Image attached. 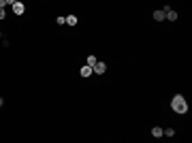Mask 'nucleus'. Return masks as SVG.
<instances>
[{
  "mask_svg": "<svg viewBox=\"0 0 192 143\" xmlns=\"http://www.w3.org/2000/svg\"><path fill=\"white\" fill-rule=\"evenodd\" d=\"M66 24H68V26H77V17H75V15H68V17H66Z\"/></svg>",
  "mask_w": 192,
  "mask_h": 143,
  "instance_id": "nucleus-8",
  "label": "nucleus"
},
{
  "mask_svg": "<svg viewBox=\"0 0 192 143\" xmlns=\"http://www.w3.org/2000/svg\"><path fill=\"white\" fill-rule=\"evenodd\" d=\"M2 105H4V100H2V98H0V107H2Z\"/></svg>",
  "mask_w": 192,
  "mask_h": 143,
  "instance_id": "nucleus-11",
  "label": "nucleus"
},
{
  "mask_svg": "<svg viewBox=\"0 0 192 143\" xmlns=\"http://www.w3.org/2000/svg\"><path fill=\"white\" fill-rule=\"evenodd\" d=\"M4 15H6V13H4V9H0V19H4Z\"/></svg>",
  "mask_w": 192,
  "mask_h": 143,
  "instance_id": "nucleus-10",
  "label": "nucleus"
},
{
  "mask_svg": "<svg viewBox=\"0 0 192 143\" xmlns=\"http://www.w3.org/2000/svg\"><path fill=\"white\" fill-rule=\"evenodd\" d=\"M56 21H58V24H60V26H64V24H66V17H58V19H56Z\"/></svg>",
  "mask_w": 192,
  "mask_h": 143,
  "instance_id": "nucleus-9",
  "label": "nucleus"
},
{
  "mask_svg": "<svg viewBox=\"0 0 192 143\" xmlns=\"http://www.w3.org/2000/svg\"><path fill=\"white\" fill-rule=\"evenodd\" d=\"M154 19H156V21H162V19H164V11H162V9H160V11H154Z\"/></svg>",
  "mask_w": 192,
  "mask_h": 143,
  "instance_id": "nucleus-6",
  "label": "nucleus"
},
{
  "mask_svg": "<svg viewBox=\"0 0 192 143\" xmlns=\"http://www.w3.org/2000/svg\"><path fill=\"white\" fill-rule=\"evenodd\" d=\"M96 62H98V58H96V56H88V58H86V66H90V68H94Z\"/></svg>",
  "mask_w": 192,
  "mask_h": 143,
  "instance_id": "nucleus-5",
  "label": "nucleus"
},
{
  "mask_svg": "<svg viewBox=\"0 0 192 143\" xmlns=\"http://www.w3.org/2000/svg\"><path fill=\"white\" fill-rule=\"evenodd\" d=\"M13 13L15 15H24V11H26V6H24V2H17V0H13Z\"/></svg>",
  "mask_w": 192,
  "mask_h": 143,
  "instance_id": "nucleus-2",
  "label": "nucleus"
},
{
  "mask_svg": "<svg viewBox=\"0 0 192 143\" xmlns=\"http://www.w3.org/2000/svg\"><path fill=\"white\" fill-rule=\"evenodd\" d=\"M79 75H81V77H90V75H94V71H92L90 66H86V64H83V66L79 68Z\"/></svg>",
  "mask_w": 192,
  "mask_h": 143,
  "instance_id": "nucleus-4",
  "label": "nucleus"
},
{
  "mask_svg": "<svg viewBox=\"0 0 192 143\" xmlns=\"http://www.w3.org/2000/svg\"><path fill=\"white\" fill-rule=\"evenodd\" d=\"M152 137H156V139L162 137V128H160V126H154V128H152Z\"/></svg>",
  "mask_w": 192,
  "mask_h": 143,
  "instance_id": "nucleus-7",
  "label": "nucleus"
},
{
  "mask_svg": "<svg viewBox=\"0 0 192 143\" xmlns=\"http://www.w3.org/2000/svg\"><path fill=\"white\" fill-rule=\"evenodd\" d=\"M92 71H94V73H98V75H102V73L107 71V64L98 60V62H96V64H94V68H92Z\"/></svg>",
  "mask_w": 192,
  "mask_h": 143,
  "instance_id": "nucleus-3",
  "label": "nucleus"
},
{
  "mask_svg": "<svg viewBox=\"0 0 192 143\" xmlns=\"http://www.w3.org/2000/svg\"><path fill=\"white\" fill-rule=\"evenodd\" d=\"M171 109H173L175 113H179V115L188 113V100L184 98V94H175L171 98Z\"/></svg>",
  "mask_w": 192,
  "mask_h": 143,
  "instance_id": "nucleus-1",
  "label": "nucleus"
}]
</instances>
